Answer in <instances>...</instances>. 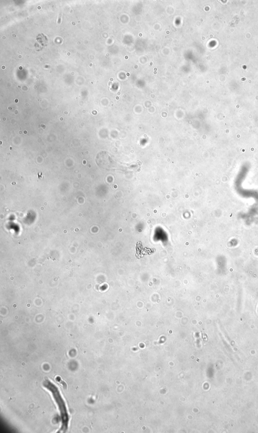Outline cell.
<instances>
[{"label": "cell", "mask_w": 258, "mask_h": 433, "mask_svg": "<svg viewBox=\"0 0 258 433\" xmlns=\"http://www.w3.org/2000/svg\"><path fill=\"white\" fill-rule=\"evenodd\" d=\"M43 384L45 388L51 393L58 406L60 412L61 422V428L60 431L64 432L67 430L69 423V415L64 401L61 397L58 389L52 382L48 379H46L43 381Z\"/></svg>", "instance_id": "6da1fadb"}]
</instances>
